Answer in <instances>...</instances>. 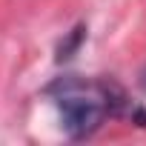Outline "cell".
<instances>
[{
	"label": "cell",
	"instance_id": "2",
	"mask_svg": "<svg viewBox=\"0 0 146 146\" xmlns=\"http://www.w3.org/2000/svg\"><path fill=\"white\" fill-rule=\"evenodd\" d=\"M137 83H140V89H143V92H146V66H143V69H140V78H137Z\"/></svg>",
	"mask_w": 146,
	"mask_h": 146
},
{
	"label": "cell",
	"instance_id": "1",
	"mask_svg": "<svg viewBox=\"0 0 146 146\" xmlns=\"http://www.w3.org/2000/svg\"><path fill=\"white\" fill-rule=\"evenodd\" d=\"M46 95L54 100L60 126L66 137L72 140H83L92 137L103 120L112 115L117 100L112 98V89L98 80H83V78H57Z\"/></svg>",
	"mask_w": 146,
	"mask_h": 146
}]
</instances>
